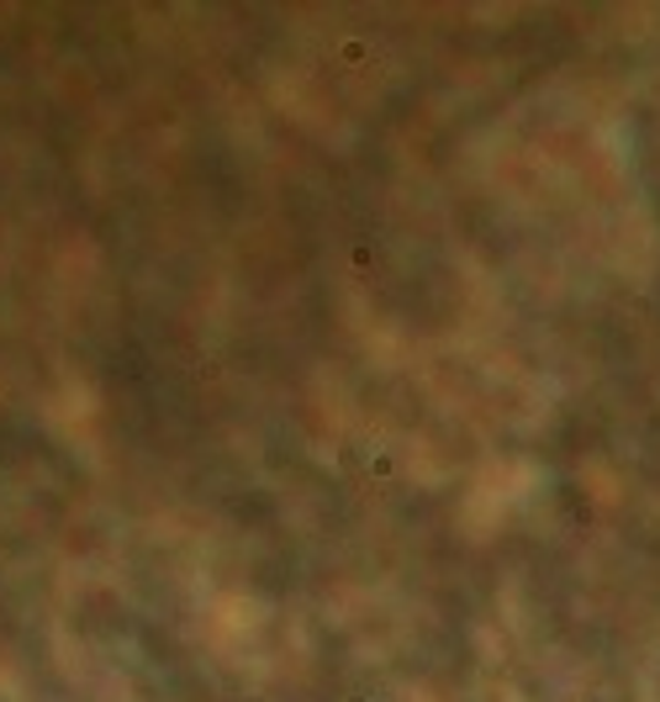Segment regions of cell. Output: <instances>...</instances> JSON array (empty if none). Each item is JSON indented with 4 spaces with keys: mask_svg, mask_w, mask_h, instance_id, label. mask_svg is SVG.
I'll use <instances>...</instances> for the list:
<instances>
[{
    "mask_svg": "<svg viewBox=\"0 0 660 702\" xmlns=\"http://www.w3.org/2000/svg\"><path fill=\"white\" fill-rule=\"evenodd\" d=\"M370 470H375V475H392L396 460H392V454H375V465H370Z\"/></svg>",
    "mask_w": 660,
    "mask_h": 702,
    "instance_id": "obj_1",
    "label": "cell"
}]
</instances>
